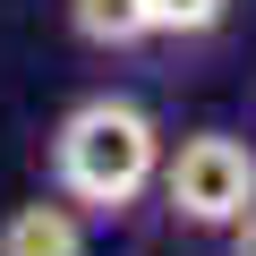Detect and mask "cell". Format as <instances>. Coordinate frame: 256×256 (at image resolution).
Listing matches in <instances>:
<instances>
[{
	"label": "cell",
	"instance_id": "cell-6",
	"mask_svg": "<svg viewBox=\"0 0 256 256\" xmlns=\"http://www.w3.org/2000/svg\"><path fill=\"white\" fill-rule=\"evenodd\" d=\"M222 256H256V205H248V214L222 230Z\"/></svg>",
	"mask_w": 256,
	"mask_h": 256
},
{
	"label": "cell",
	"instance_id": "cell-5",
	"mask_svg": "<svg viewBox=\"0 0 256 256\" xmlns=\"http://www.w3.org/2000/svg\"><path fill=\"white\" fill-rule=\"evenodd\" d=\"M146 9H154V34L196 43V34H214V26L230 18V0H146Z\"/></svg>",
	"mask_w": 256,
	"mask_h": 256
},
{
	"label": "cell",
	"instance_id": "cell-4",
	"mask_svg": "<svg viewBox=\"0 0 256 256\" xmlns=\"http://www.w3.org/2000/svg\"><path fill=\"white\" fill-rule=\"evenodd\" d=\"M68 34L86 52H137L154 43V9L146 0H68Z\"/></svg>",
	"mask_w": 256,
	"mask_h": 256
},
{
	"label": "cell",
	"instance_id": "cell-1",
	"mask_svg": "<svg viewBox=\"0 0 256 256\" xmlns=\"http://www.w3.org/2000/svg\"><path fill=\"white\" fill-rule=\"evenodd\" d=\"M52 180L77 214H128L162 180V128L128 94H86L52 128Z\"/></svg>",
	"mask_w": 256,
	"mask_h": 256
},
{
	"label": "cell",
	"instance_id": "cell-3",
	"mask_svg": "<svg viewBox=\"0 0 256 256\" xmlns=\"http://www.w3.org/2000/svg\"><path fill=\"white\" fill-rule=\"evenodd\" d=\"M0 256H86V222L68 196H26L0 214Z\"/></svg>",
	"mask_w": 256,
	"mask_h": 256
},
{
	"label": "cell",
	"instance_id": "cell-2",
	"mask_svg": "<svg viewBox=\"0 0 256 256\" xmlns=\"http://www.w3.org/2000/svg\"><path fill=\"white\" fill-rule=\"evenodd\" d=\"M162 205L171 222L188 230H230L248 205H256V146L230 137V128H196V137L162 146Z\"/></svg>",
	"mask_w": 256,
	"mask_h": 256
}]
</instances>
